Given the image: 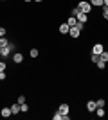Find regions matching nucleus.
<instances>
[{
  "label": "nucleus",
  "mask_w": 108,
  "mask_h": 120,
  "mask_svg": "<svg viewBox=\"0 0 108 120\" xmlns=\"http://www.w3.org/2000/svg\"><path fill=\"white\" fill-rule=\"evenodd\" d=\"M77 7H79V11H83V13H90V11H92V4H90V2H88V0H81V2H79V4H77Z\"/></svg>",
  "instance_id": "obj_1"
},
{
  "label": "nucleus",
  "mask_w": 108,
  "mask_h": 120,
  "mask_svg": "<svg viewBox=\"0 0 108 120\" xmlns=\"http://www.w3.org/2000/svg\"><path fill=\"white\" fill-rule=\"evenodd\" d=\"M104 50V47H103V43H96V45L92 47V54H96V56H101V52Z\"/></svg>",
  "instance_id": "obj_2"
},
{
  "label": "nucleus",
  "mask_w": 108,
  "mask_h": 120,
  "mask_svg": "<svg viewBox=\"0 0 108 120\" xmlns=\"http://www.w3.org/2000/svg\"><path fill=\"white\" fill-rule=\"evenodd\" d=\"M68 34H70V38H79V34H81V30L77 29V27H70V30H68Z\"/></svg>",
  "instance_id": "obj_3"
},
{
  "label": "nucleus",
  "mask_w": 108,
  "mask_h": 120,
  "mask_svg": "<svg viewBox=\"0 0 108 120\" xmlns=\"http://www.w3.org/2000/svg\"><path fill=\"white\" fill-rule=\"evenodd\" d=\"M76 18H77V22H81V23H87V22H88V15H87V13H83V11H79V15H77Z\"/></svg>",
  "instance_id": "obj_4"
},
{
  "label": "nucleus",
  "mask_w": 108,
  "mask_h": 120,
  "mask_svg": "<svg viewBox=\"0 0 108 120\" xmlns=\"http://www.w3.org/2000/svg\"><path fill=\"white\" fill-rule=\"evenodd\" d=\"M58 111H60L61 115H68V113H70V108H68V104H60Z\"/></svg>",
  "instance_id": "obj_5"
},
{
  "label": "nucleus",
  "mask_w": 108,
  "mask_h": 120,
  "mask_svg": "<svg viewBox=\"0 0 108 120\" xmlns=\"http://www.w3.org/2000/svg\"><path fill=\"white\" fill-rule=\"evenodd\" d=\"M13 61H15L16 65H20L22 61H24V56H22L20 52H13Z\"/></svg>",
  "instance_id": "obj_6"
},
{
  "label": "nucleus",
  "mask_w": 108,
  "mask_h": 120,
  "mask_svg": "<svg viewBox=\"0 0 108 120\" xmlns=\"http://www.w3.org/2000/svg\"><path fill=\"white\" fill-rule=\"evenodd\" d=\"M96 109H97L96 100H88V102H87V111H90V113H92V111H96Z\"/></svg>",
  "instance_id": "obj_7"
},
{
  "label": "nucleus",
  "mask_w": 108,
  "mask_h": 120,
  "mask_svg": "<svg viewBox=\"0 0 108 120\" xmlns=\"http://www.w3.org/2000/svg\"><path fill=\"white\" fill-rule=\"evenodd\" d=\"M68 30H70V27H68V23H67V22L60 25V32H61V34H68Z\"/></svg>",
  "instance_id": "obj_8"
},
{
  "label": "nucleus",
  "mask_w": 108,
  "mask_h": 120,
  "mask_svg": "<svg viewBox=\"0 0 108 120\" xmlns=\"http://www.w3.org/2000/svg\"><path fill=\"white\" fill-rule=\"evenodd\" d=\"M0 56H2V57H9V56H11L9 47H4V49H0Z\"/></svg>",
  "instance_id": "obj_9"
},
{
  "label": "nucleus",
  "mask_w": 108,
  "mask_h": 120,
  "mask_svg": "<svg viewBox=\"0 0 108 120\" xmlns=\"http://www.w3.org/2000/svg\"><path fill=\"white\" fill-rule=\"evenodd\" d=\"M11 113H13V115H18V113H20V104H18V102H15V104L11 106Z\"/></svg>",
  "instance_id": "obj_10"
},
{
  "label": "nucleus",
  "mask_w": 108,
  "mask_h": 120,
  "mask_svg": "<svg viewBox=\"0 0 108 120\" xmlns=\"http://www.w3.org/2000/svg\"><path fill=\"white\" fill-rule=\"evenodd\" d=\"M0 115L4 116V118H7V116H11L13 113H11V108H4V109L0 111Z\"/></svg>",
  "instance_id": "obj_11"
},
{
  "label": "nucleus",
  "mask_w": 108,
  "mask_h": 120,
  "mask_svg": "<svg viewBox=\"0 0 108 120\" xmlns=\"http://www.w3.org/2000/svg\"><path fill=\"white\" fill-rule=\"evenodd\" d=\"M90 4H92V7H103V0H88Z\"/></svg>",
  "instance_id": "obj_12"
},
{
  "label": "nucleus",
  "mask_w": 108,
  "mask_h": 120,
  "mask_svg": "<svg viewBox=\"0 0 108 120\" xmlns=\"http://www.w3.org/2000/svg\"><path fill=\"white\" fill-rule=\"evenodd\" d=\"M67 23H68V27H76V23H77V18H76V16H70Z\"/></svg>",
  "instance_id": "obj_13"
},
{
  "label": "nucleus",
  "mask_w": 108,
  "mask_h": 120,
  "mask_svg": "<svg viewBox=\"0 0 108 120\" xmlns=\"http://www.w3.org/2000/svg\"><path fill=\"white\" fill-rule=\"evenodd\" d=\"M96 65H97V68H99V70H104V68H106V61H103V59H99L97 63H96Z\"/></svg>",
  "instance_id": "obj_14"
},
{
  "label": "nucleus",
  "mask_w": 108,
  "mask_h": 120,
  "mask_svg": "<svg viewBox=\"0 0 108 120\" xmlns=\"http://www.w3.org/2000/svg\"><path fill=\"white\" fill-rule=\"evenodd\" d=\"M29 56H31V57H38V56H40V50H38V49H31Z\"/></svg>",
  "instance_id": "obj_15"
},
{
  "label": "nucleus",
  "mask_w": 108,
  "mask_h": 120,
  "mask_svg": "<svg viewBox=\"0 0 108 120\" xmlns=\"http://www.w3.org/2000/svg\"><path fill=\"white\" fill-rule=\"evenodd\" d=\"M99 59H103V61H106V63H108V50H103V52H101Z\"/></svg>",
  "instance_id": "obj_16"
},
{
  "label": "nucleus",
  "mask_w": 108,
  "mask_h": 120,
  "mask_svg": "<svg viewBox=\"0 0 108 120\" xmlns=\"http://www.w3.org/2000/svg\"><path fill=\"white\" fill-rule=\"evenodd\" d=\"M7 45H9V41L5 40V36H4V38H0V49H4V47H7Z\"/></svg>",
  "instance_id": "obj_17"
},
{
  "label": "nucleus",
  "mask_w": 108,
  "mask_h": 120,
  "mask_svg": "<svg viewBox=\"0 0 108 120\" xmlns=\"http://www.w3.org/2000/svg\"><path fill=\"white\" fill-rule=\"evenodd\" d=\"M20 111H22V113H27V111H29V106H27V102L20 104Z\"/></svg>",
  "instance_id": "obj_18"
},
{
  "label": "nucleus",
  "mask_w": 108,
  "mask_h": 120,
  "mask_svg": "<svg viewBox=\"0 0 108 120\" xmlns=\"http://www.w3.org/2000/svg\"><path fill=\"white\" fill-rule=\"evenodd\" d=\"M101 9H103V18H104V20H108V7H106V5H103Z\"/></svg>",
  "instance_id": "obj_19"
},
{
  "label": "nucleus",
  "mask_w": 108,
  "mask_h": 120,
  "mask_svg": "<svg viewBox=\"0 0 108 120\" xmlns=\"http://www.w3.org/2000/svg\"><path fill=\"white\" fill-rule=\"evenodd\" d=\"M104 115H106V113H104V109H103V108H97V116H99V118H103Z\"/></svg>",
  "instance_id": "obj_20"
},
{
  "label": "nucleus",
  "mask_w": 108,
  "mask_h": 120,
  "mask_svg": "<svg viewBox=\"0 0 108 120\" xmlns=\"http://www.w3.org/2000/svg\"><path fill=\"white\" fill-rule=\"evenodd\" d=\"M96 104H97V108H103V106H104V99H97V100H96Z\"/></svg>",
  "instance_id": "obj_21"
},
{
  "label": "nucleus",
  "mask_w": 108,
  "mask_h": 120,
  "mask_svg": "<svg viewBox=\"0 0 108 120\" xmlns=\"http://www.w3.org/2000/svg\"><path fill=\"white\" fill-rule=\"evenodd\" d=\"M7 47H9L11 52H16V45H15V43H11V41H9V45H7Z\"/></svg>",
  "instance_id": "obj_22"
},
{
  "label": "nucleus",
  "mask_w": 108,
  "mask_h": 120,
  "mask_svg": "<svg viewBox=\"0 0 108 120\" xmlns=\"http://www.w3.org/2000/svg\"><path fill=\"white\" fill-rule=\"evenodd\" d=\"M70 13H72V16H77V15H79V7H74Z\"/></svg>",
  "instance_id": "obj_23"
},
{
  "label": "nucleus",
  "mask_w": 108,
  "mask_h": 120,
  "mask_svg": "<svg viewBox=\"0 0 108 120\" xmlns=\"http://www.w3.org/2000/svg\"><path fill=\"white\" fill-rule=\"evenodd\" d=\"M90 59H92V63H97V61H99V56L92 54V56H90Z\"/></svg>",
  "instance_id": "obj_24"
},
{
  "label": "nucleus",
  "mask_w": 108,
  "mask_h": 120,
  "mask_svg": "<svg viewBox=\"0 0 108 120\" xmlns=\"http://www.w3.org/2000/svg\"><path fill=\"white\" fill-rule=\"evenodd\" d=\"M16 102H18V104H24V102H25V97H24V95H20V97H18V100H16Z\"/></svg>",
  "instance_id": "obj_25"
},
{
  "label": "nucleus",
  "mask_w": 108,
  "mask_h": 120,
  "mask_svg": "<svg viewBox=\"0 0 108 120\" xmlns=\"http://www.w3.org/2000/svg\"><path fill=\"white\" fill-rule=\"evenodd\" d=\"M0 72H5V61H0Z\"/></svg>",
  "instance_id": "obj_26"
},
{
  "label": "nucleus",
  "mask_w": 108,
  "mask_h": 120,
  "mask_svg": "<svg viewBox=\"0 0 108 120\" xmlns=\"http://www.w3.org/2000/svg\"><path fill=\"white\" fill-rule=\"evenodd\" d=\"M5 36V27H0V38H4Z\"/></svg>",
  "instance_id": "obj_27"
},
{
  "label": "nucleus",
  "mask_w": 108,
  "mask_h": 120,
  "mask_svg": "<svg viewBox=\"0 0 108 120\" xmlns=\"http://www.w3.org/2000/svg\"><path fill=\"white\" fill-rule=\"evenodd\" d=\"M5 77H7V75H5V72H0V81H4Z\"/></svg>",
  "instance_id": "obj_28"
},
{
  "label": "nucleus",
  "mask_w": 108,
  "mask_h": 120,
  "mask_svg": "<svg viewBox=\"0 0 108 120\" xmlns=\"http://www.w3.org/2000/svg\"><path fill=\"white\" fill-rule=\"evenodd\" d=\"M103 4H104V5H106V7H108V0H103Z\"/></svg>",
  "instance_id": "obj_29"
},
{
  "label": "nucleus",
  "mask_w": 108,
  "mask_h": 120,
  "mask_svg": "<svg viewBox=\"0 0 108 120\" xmlns=\"http://www.w3.org/2000/svg\"><path fill=\"white\" fill-rule=\"evenodd\" d=\"M34 2H43V0H34Z\"/></svg>",
  "instance_id": "obj_30"
},
{
  "label": "nucleus",
  "mask_w": 108,
  "mask_h": 120,
  "mask_svg": "<svg viewBox=\"0 0 108 120\" xmlns=\"http://www.w3.org/2000/svg\"><path fill=\"white\" fill-rule=\"evenodd\" d=\"M0 2H7V0H0Z\"/></svg>",
  "instance_id": "obj_31"
},
{
  "label": "nucleus",
  "mask_w": 108,
  "mask_h": 120,
  "mask_svg": "<svg viewBox=\"0 0 108 120\" xmlns=\"http://www.w3.org/2000/svg\"><path fill=\"white\" fill-rule=\"evenodd\" d=\"M25 2H32V0H25Z\"/></svg>",
  "instance_id": "obj_32"
}]
</instances>
